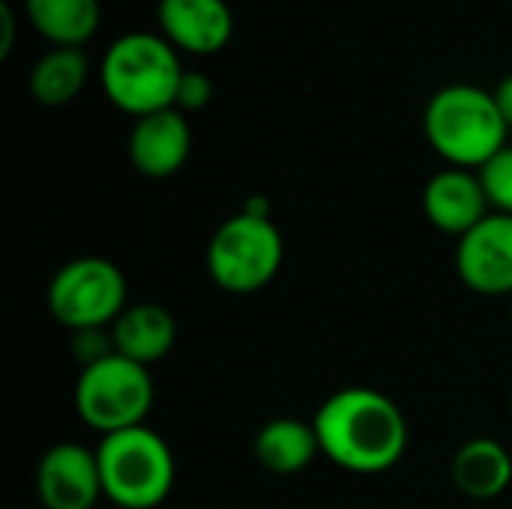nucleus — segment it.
Here are the masks:
<instances>
[{"instance_id": "18", "label": "nucleus", "mask_w": 512, "mask_h": 509, "mask_svg": "<svg viewBox=\"0 0 512 509\" xmlns=\"http://www.w3.org/2000/svg\"><path fill=\"white\" fill-rule=\"evenodd\" d=\"M480 183L486 189L489 207L492 213H504L512 216V147L507 144L504 150H498L480 171Z\"/></svg>"}, {"instance_id": "3", "label": "nucleus", "mask_w": 512, "mask_h": 509, "mask_svg": "<svg viewBox=\"0 0 512 509\" xmlns=\"http://www.w3.org/2000/svg\"><path fill=\"white\" fill-rule=\"evenodd\" d=\"M423 132L450 168L480 171L498 150L507 147L510 126L489 90L474 84H447L429 99Z\"/></svg>"}, {"instance_id": "14", "label": "nucleus", "mask_w": 512, "mask_h": 509, "mask_svg": "<svg viewBox=\"0 0 512 509\" xmlns=\"http://www.w3.org/2000/svg\"><path fill=\"white\" fill-rule=\"evenodd\" d=\"M453 486L471 501H495L512 483L510 450L495 438H471L465 441L450 465Z\"/></svg>"}, {"instance_id": "9", "label": "nucleus", "mask_w": 512, "mask_h": 509, "mask_svg": "<svg viewBox=\"0 0 512 509\" xmlns=\"http://www.w3.org/2000/svg\"><path fill=\"white\" fill-rule=\"evenodd\" d=\"M36 498L45 509H93L102 495L96 450L63 441L36 465Z\"/></svg>"}, {"instance_id": "13", "label": "nucleus", "mask_w": 512, "mask_h": 509, "mask_svg": "<svg viewBox=\"0 0 512 509\" xmlns=\"http://www.w3.org/2000/svg\"><path fill=\"white\" fill-rule=\"evenodd\" d=\"M177 342V324L174 315L159 303H135L120 312V318L111 324V348L114 354L153 366L171 354Z\"/></svg>"}, {"instance_id": "8", "label": "nucleus", "mask_w": 512, "mask_h": 509, "mask_svg": "<svg viewBox=\"0 0 512 509\" xmlns=\"http://www.w3.org/2000/svg\"><path fill=\"white\" fill-rule=\"evenodd\" d=\"M456 273L474 294H512V216L489 213L456 243Z\"/></svg>"}, {"instance_id": "1", "label": "nucleus", "mask_w": 512, "mask_h": 509, "mask_svg": "<svg viewBox=\"0 0 512 509\" xmlns=\"http://www.w3.org/2000/svg\"><path fill=\"white\" fill-rule=\"evenodd\" d=\"M321 456L351 474H384L396 468L408 450V420L402 408L372 390H336L312 420Z\"/></svg>"}, {"instance_id": "11", "label": "nucleus", "mask_w": 512, "mask_h": 509, "mask_svg": "<svg viewBox=\"0 0 512 509\" xmlns=\"http://www.w3.org/2000/svg\"><path fill=\"white\" fill-rule=\"evenodd\" d=\"M192 153V126L183 111L165 108L138 117L129 132V159L138 174L165 180L174 177Z\"/></svg>"}, {"instance_id": "15", "label": "nucleus", "mask_w": 512, "mask_h": 509, "mask_svg": "<svg viewBox=\"0 0 512 509\" xmlns=\"http://www.w3.org/2000/svg\"><path fill=\"white\" fill-rule=\"evenodd\" d=\"M252 450H255L258 465L276 477L300 474L321 456L315 426L297 417H276L264 423L255 435Z\"/></svg>"}, {"instance_id": "10", "label": "nucleus", "mask_w": 512, "mask_h": 509, "mask_svg": "<svg viewBox=\"0 0 512 509\" xmlns=\"http://www.w3.org/2000/svg\"><path fill=\"white\" fill-rule=\"evenodd\" d=\"M156 18L177 51L198 57L222 51L234 36V12L225 0H159Z\"/></svg>"}, {"instance_id": "19", "label": "nucleus", "mask_w": 512, "mask_h": 509, "mask_svg": "<svg viewBox=\"0 0 512 509\" xmlns=\"http://www.w3.org/2000/svg\"><path fill=\"white\" fill-rule=\"evenodd\" d=\"M210 99H213V81H210L204 72H198V69L183 72L180 87H177V102H174V108L183 111V114H189V111L207 108Z\"/></svg>"}, {"instance_id": "4", "label": "nucleus", "mask_w": 512, "mask_h": 509, "mask_svg": "<svg viewBox=\"0 0 512 509\" xmlns=\"http://www.w3.org/2000/svg\"><path fill=\"white\" fill-rule=\"evenodd\" d=\"M102 495L120 509H156L174 489V453L147 426L105 435L96 447Z\"/></svg>"}, {"instance_id": "16", "label": "nucleus", "mask_w": 512, "mask_h": 509, "mask_svg": "<svg viewBox=\"0 0 512 509\" xmlns=\"http://www.w3.org/2000/svg\"><path fill=\"white\" fill-rule=\"evenodd\" d=\"M24 15L33 30L48 39L54 48H84L99 24L102 3L99 0H24Z\"/></svg>"}, {"instance_id": "5", "label": "nucleus", "mask_w": 512, "mask_h": 509, "mask_svg": "<svg viewBox=\"0 0 512 509\" xmlns=\"http://www.w3.org/2000/svg\"><path fill=\"white\" fill-rule=\"evenodd\" d=\"M285 261V243L270 216H228L207 243V273L228 294L264 291Z\"/></svg>"}, {"instance_id": "12", "label": "nucleus", "mask_w": 512, "mask_h": 509, "mask_svg": "<svg viewBox=\"0 0 512 509\" xmlns=\"http://www.w3.org/2000/svg\"><path fill=\"white\" fill-rule=\"evenodd\" d=\"M423 213L438 231L462 240L492 213V207L477 171L444 168L423 189Z\"/></svg>"}, {"instance_id": "20", "label": "nucleus", "mask_w": 512, "mask_h": 509, "mask_svg": "<svg viewBox=\"0 0 512 509\" xmlns=\"http://www.w3.org/2000/svg\"><path fill=\"white\" fill-rule=\"evenodd\" d=\"M0 24H3V33H0V57H9L12 42H15V15H12L9 3H0Z\"/></svg>"}, {"instance_id": "7", "label": "nucleus", "mask_w": 512, "mask_h": 509, "mask_svg": "<svg viewBox=\"0 0 512 509\" xmlns=\"http://www.w3.org/2000/svg\"><path fill=\"white\" fill-rule=\"evenodd\" d=\"M48 312L57 324L72 333L111 327L126 303V276L123 270L96 255L66 261L48 282Z\"/></svg>"}, {"instance_id": "17", "label": "nucleus", "mask_w": 512, "mask_h": 509, "mask_svg": "<svg viewBox=\"0 0 512 509\" xmlns=\"http://www.w3.org/2000/svg\"><path fill=\"white\" fill-rule=\"evenodd\" d=\"M87 84V57L81 48H51L30 72V93L42 105H66Z\"/></svg>"}, {"instance_id": "2", "label": "nucleus", "mask_w": 512, "mask_h": 509, "mask_svg": "<svg viewBox=\"0 0 512 509\" xmlns=\"http://www.w3.org/2000/svg\"><path fill=\"white\" fill-rule=\"evenodd\" d=\"M183 72L177 48L162 33L132 30L102 54L99 81L111 105L138 120L174 108Z\"/></svg>"}, {"instance_id": "6", "label": "nucleus", "mask_w": 512, "mask_h": 509, "mask_svg": "<svg viewBox=\"0 0 512 509\" xmlns=\"http://www.w3.org/2000/svg\"><path fill=\"white\" fill-rule=\"evenodd\" d=\"M150 369L120 354H108L96 363L81 366L75 384V411L93 432L114 435L144 426L153 408Z\"/></svg>"}, {"instance_id": "21", "label": "nucleus", "mask_w": 512, "mask_h": 509, "mask_svg": "<svg viewBox=\"0 0 512 509\" xmlns=\"http://www.w3.org/2000/svg\"><path fill=\"white\" fill-rule=\"evenodd\" d=\"M492 96H495V102H498V108H501V114H504L507 126L512 129V72L507 75V78H501V81H498V87L492 90Z\"/></svg>"}]
</instances>
